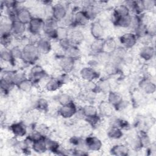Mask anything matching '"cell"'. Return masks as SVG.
<instances>
[{
    "label": "cell",
    "mask_w": 156,
    "mask_h": 156,
    "mask_svg": "<svg viewBox=\"0 0 156 156\" xmlns=\"http://www.w3.org/2000/svg\"><path fill=\"white\" fill-rule=\"evenodd\" d=\"M22 60L27 64H34L38 60L39 52L36 44L33 42L25 44L22 49Z\"/></svg>",
    "instance_id": "1"
},
{
    "label": "cell",
    "mask_w": 156,
    "mask_h": 156,
    "mask_svg": "<svg viewBox=\"0 0 156 156\" xmlns=\"http://www.w3.org/2000/svg\"><path fill=\"white\" fill-rule=\"evenodd\" d=\"M57 21L52 16L44 20L43 32L46 38L50 39H56V30L58 27Z\"/></svg>",
    "instance_id": "2"
},
{
    "label": "cell",
    "mask_w": 156,
    "mask_h": 156,
    "mask_svg": "<svg viewBox=\"0 0 156 156\" xmlns=\"http://www.w3.org/2000/svg\"><path fill=\"white\" fill-rule=\"evenodd\" d=\"M67 7L63 3L58 2L52 5L51 16L57 22L65 20L67 16Z\"/></svg>",
    "instance_id": "3"
},
{
    "label": "cell",
    "mask_w": 156,
    "mask_h": 156,
    "mask_svg": "<svg viewBox=\"0 0 156 156\" xmlns=\"http://www.w3.org/2000/svg\"><path fill=\"white\" fill-rule=\"evenodd\" d=\"M77 108L73 101L67 104L61 105L58 109V114L65 119H69L76 115Z\"/></svg>",
    "instance_id": "4"
},
{
    "label": "cell",
    "mask_w": 156,
    "mask_h": 156,
    "mask_svg": "<svg viewBox=\"0 0 156 156\" xmlns=\"http://www.w3.org/2000/svg\"><path fill=\"white\" fill-rule=\"evenodd\" d=\"M43 25L44 20L43 18L38 16H33L28 24L29 31L32 35H38L41 31H43Z\"/></svg>",
    "instance_id": "5"
},
{
    "label": "cell",
    "mask_w": 156,
    "mask_h": 156,
    "mask_svg": "<svg viewBox=\"0 0 156 156\" xmlns=\"http://www.w3.org/2000/svg\"><path fill=\"white\" fill-rule=\"evenodd\" d=\"M89 20H90V18L83 9L77 10L73 14L71 24L83 26L87 24Z\"/></svg>",
    "instance_id": "6"
},
{
    "label": "cell",
    "mask_w": 156,
    "mask_h": 156,
    "mask_svg": "<svg viewBox=\"0 0 156 156\" xmlns=\"http://www.w3.org/2000/svg\"><path fill=\"white\" fill-rule=\"evenodd\" d=\"M137 37L134 32H127L121 35L119 37V42L125 49H130L133 48L137 42Z\"/></svg>",
    "instance_id": "7"
},
{
    "label": "cell",
    "mask_w": 156,
    "mask_h": 156,
    "mask_svg": "<svg viewBox=\"0 0 156 156\" xmlns=\"http://www.w3.org/2000/svg\"><path fill=\"white\" fill-rule=\"evenodd\" d=\"M80 76L82 79L87 82H93L98 79L100 74L92 66L83 67L80 71Z\"/></svg>",
    "instance_id": "8"
},
{
    "label": "cell",
    "mask_w": 156,
    "mask_h": 156,
    "mask_svg": "<svg viewBox=\"0 0 156 156\" xmlns=\"http://www.w3.org/2000/svg\"><path fill=\"white\" fill-rule=\"evenodd\" d=\"M46 76V73L44 69L38 65H34L29 73V79L34 83L38 82Z\"/></svg>",
    "instance_id": "9"
},
{
    "label": "cell",
    "mask_w": 156,
    "mask_h": 156,
    "mask_svg": "<svg viewBox=\"0 0 156 156\" xmlns=\"http://www.w3.org/2000/svg\"><path fill=\"white\" fill-rule=\"evenodd\" d=\"M107 101L112 105L114 108L116 110L121 108L122 104H124V100L122 94L114 91H110L108 93Z\"/></svg>",
    "instance_id": "10"
},
{
    "label": "cell",
    "mask_w": 156,
    "mask_h": 156,
    "mask_svg": "<svg viewBox=\"0 0 156 156\" xmlns=\"http://www.w3.org/2000/svg\"><path fill=\"white\" fill-rule=\"evenodd\" d=\"M140 89L146 94H152L155 92L156 86L154 82L149 78H143L138 83Z\"/></svg>",
    "instance_id": "11"
},
{
    "label": "cell",
    "mask_w": 156,
    "mask_h": 156,
    "mask_svg": "<svg viewBox=\"0 0 156 156\" xmlns=\"http://www.w3.org/2000/svg\"><path fill=\"white\" fill-rule=\"evenodd\" d=\"M85 144L88 151H99L102 146L101 140L95 136H88L85 140Z\"/></svg>",
    "instance_id": "12"
},
{
    "label": "cell",
    "mask_w": 156,
    "mask_h": 156,
    "mask_svg": "<svg viewBox=\"0 0 156 156\" xmlns=\"http://www.w3.org/2000/svg\"><path fill=\"white\" fill-rule=\"evenodd\" d=\"M35 44L40 54H48L52 49L51 41L46 37H41L38 38Z\"/></svg>",
    "instance_id": "13"
},
{
    "label": "cell",
    "mask_w": 156,
    "mask_h": 156,
    "mask_svg": "<svg viewBox=\"0 0 156 156\" xmlns=\"http://www.w3.org/2000/svg\"><path fill=\"white\" fill-rule=\"evenodd\" d=\"M32 15L30 11L26 7H21L18 9L16 19L25 25L28 24L32 18Z\"/></svg>",
    "instance_id": "14"
},
{
    "label": "cell",
    "mask_w": 156,
    "mask_h": 156,
    "mask_svg": "<svg viewBox=\"0 0 156 156\" xmlns=\"http://www.w3.org/2000/svg\"><path fill=\"white\" fill-rule=\"evenodd\" d=\"M75 61V59L64 55L59 60V66L65 73L68 74L73 69Z\"/></svg>",
    "instance_id": "15"
},
{
    "label": "cell",
    "mask_w": 156,
    "mask_h": 156,
    "mask_svg": "<svg viewBox=\"0 0 156 156\" xmlns=\"http://www.w3.org/2000/svg\"><path fill=\"white\" fill-rule=\"evenodd\" d=\"M90 32L95 40L102 39L104 34V29L99 21H94L91 24Z\"/></svg>",
    "instance_id": "16"
},
{
    "label": "cell",
    "mask_w": 156,
    "mask_h": 156,
    "mask_svg": "<svg viewBox=\"0 0 156 156\" xmlns=\"http://www.w3.org/2000/svg\"><path fill=\"white\" fill-rule=\"evenodd\" d=\"M31 147L33 151L38 154H42L48 151L46 138L43 136L40 138H38L32 141Z\"/></svg>",
    "instance_id": "17"
},
{
    "label": "cell",
    "mask_w": 156,
    "mask_h": 156,
    "mask_svg": "<svg viewBox=\"0 0 156 156\" xmlns=\"http://www.w3.org/2000/svg\"><path fill=\"white\" fill-rule=\"evenodd\" d=\"M10 130L15 136L23 137L27 133V129L22 122H18L12 124L10 126Z\"/></svg>",
    "instance_id": "18"
},
{
    "label": "cell",
    "mask_w": 156,
    "mask_h": 156,
    "mask_svg": "<svg viewBox=\"0 0 156 156\" xmlns=\"http://www.w3.org/2000/svg\"><path fill=\"white\" fill-rule=\"evenodd\" d=\"M139 55L141 59L145 61H149L155 55V49L152 46L145 45L140 50Z\"/></svg>",
    "instance_id": "19"
},
{
    "label": "cell",
    "mask_w": 156,
    "mask_h": 156,
    "mask_svg": "<svg viewBox=\"0 0 156 156\" xmlns=\"http://www.w3.org/2000/svg\"><path fill=\"white\" fill-rule=\"evenodd\" d=\"M117 48V44L115 40L113 38H108L103 40L102 52L111 55Z\"/></svg>",
    "instance_id": "20"
},
{
    "label": "cell",
    "mask_w": 156,
    "mask_h": 156,
    "mask_svg": "<svg viewBox=\"0 0 156 156\" xmlns=\"http://www.w3.org/2000/svg\"><path fill=\"white\" fill-rule=\"evenodd\" d=\"M129 147L124 144H118L114 145L110 150V152L113 155L126 156L129 154Z\"/></svg>",
    "instance_id": "21"
},
{
    "label": "cell",
    "mask_w": 156,
    "mask_h": 156,
    "mask_svg": "<svg viewBox=\"0 0 156 156\" xmlns=\"http://www.w3.org/2000/svg\"><path fill=\"white\" fill-rule=\"evenodd\" d=\"M26 31V25L16 19L12 20V34L17 37H20L23 35Z\"/></svg>",
    "instance_id": "22"
},
{
    "label": "cell",
    "mask_w": 156,
    "mask_h": 156,
    "mask_svg": "<svg viewBox=\"0 0 156 156\" xmlns=\"http://www.w3.org/2000/svg\"><path fill=\"white\" fill-rule=\"evenodd\" d=\"M68 39L73 44L77 46L83 41L84 35L80 30H74L69 33Z\"/></svg>",
    "instance_id": "23"
},
{
    "label": "cell",
    "mask_w": 156,
    "mask_h": 156,
    "mask_svg": "<svg viewBox=\"0 0 156 156\" xmlns=\"http://www.w3.org/2000/svg\"><path fill=\"white\" fill-rule=\"evenodd\" d=\"M63 85L58 77H52L49 79L45 85V89L48 91H55Z\"/></svg>",
    "instance_id": "24"
},
{
    "label": "cell",
    "mask_w": 156,
    "mask_h": 156,
    "mask_svg": "<svg viewBox=\"0 0 156 156\" xmlns=\"http://www.w3.org/2000/svg\"><path fill=\"white\" fill-rule=\"evenodd\" d=\"M82 115L85 118H92L98 116L97 108L93 105H85L81 109Z\"/></svg>",
    "instance_id": "25"
},
{
    "label": "cell",
    "mask_w": 156,
    "mask_h": 156,
    "mask_svg": "<svg viewBox=\"0 0 156 156\" xmlns=\"http://www.w3.org/2000/svg\"><path fill=\"white\" fill-rule=\"evenodd\" d=\"M12 20L9 17L4 20H1L0 24L1 35L12 34Z\"/></svg>",
    "instance_id": "26"
},
{
    "label": "cell",
    "mask_w": 156,
    "mask_h": 156,
    "mask_svg": "<svg viewBox=\"0 0 156 156\" xmlns=\"http://www.w3.org/2000/svg\"><path fill=\"white\" fill-rule=\"evenodd\" d=\"M65 55L74 58L75 60L77 59L80 55V51L78 47L74 44H71L64 51Z\"/></svg>",
    "instance_id": "27"
},
{
    "label": "cell",
    "mask_w": 156,
    "mask_h": 156,
    "mask_svg": "<svg viewBox=\"0 0 156 156\" xmlns=\"http://www.w3.org/2000/svg\"><path fill=\"white\" fill-rule=\"evenodd\" d=\"M34 85V83L29 78H26L24 80H21L20 82H19L16 86L21 91L28 93L30 91Z\"/></svg>",
    "instance_id": "28"
},
{
    "label": "cell",
    "mask_w": 156,
    "mask_h": 156,
    "mask_svg": "<svg viewBox=\"0 0 156 156\" xmlns=\"http://www.w3.org/2000/svg\"><path fill=\"white\" fill-rule=\"evenodd\" d=\"M113 108L108 101H103L99 105V112L104 116H110L113 113Z\"/></svg>",
    "instance_id": "29"
},
{
    "label": "cell",
    "mask_w": 156,
    "mask_h": 156,
    "mask_svg": "<svg viewBox=\"0 0 156 156\" xmlns=\"http://www.w3.org/2000/svg\"><path fill=\"white\" fill-rule=\"evenodd\" d=\"M0 57L1 60L5 62H7L11 65H14L15 63V60L12 54L10 49H7L6 48L1 49Z\"/></svg>",
    "instance_id": "30"
},
{
    "label": "cell",
    "mask_w": 156,
    "mask_h": 156,
    "mask_svg": "<svg viewBox=\"0 0 156 156\" xmlns=\"http://www.w3.org/2000/svg\"><path fill=\"white\" fill-rule=\"evenodd\" d=\"M123 135L122 130L116 127L112 126L107 132V136L110 139L112 140H118L120 139Z\"/></svg>",
    "instance_id": "31"
},
{
    "label": "cell",
    "mask_w": 156,
    "mask_h": 156,
    "mask_svg": "<svg viewBox=\"0 0 156 156\" xmlns=\"http://www.w3.org/2000/svg\"><path fill=\"white\" fill-rule=\"evenodd\" d=\"M46 143L48 150L50 151L51 152H52L55 154H62L61 152H62L60 149V144L58 143H57L55 141H54L51 139L46 138Z\"/></svg>",
    "instance_id": "32"
},
{
    "label": "cell",
    "mask_w": 156,
    "mask_h": 156,
    "mask_svg": "<svg viewBox=\"0 0 156 156\" xmlns=\"http://www.w3.org/2000/svg\"><path fill=\"white\" fill-rule=\"evenodd\" d=\"M105 71L108 75H114L118 71V66L116 62H108L105 63Z\"/></svg>",
    "instance_id": "33"
},
{
    "label": "cell",
    "mask_w": 156,
    "mask_h": 156,
    "mask_svg": "<svg viewBox=\"0 0 156 156\" xmlns=\"http://www.w3.org/2000/svg\"><path fill=\"white\" fill-rule=\"evenodd\" d=\"M69 32L68 29L63 26H58L56 30V39L58 41L68 38Z\"/></svg>",
    "instance_id": "34"
},
{
    "label": "cell",
    "mask_w": 156,
    "mask_h": 156,
    "mask_svg": "<svg viewBox=\"0 0 156 156\" xmlns=\"http://www.w3.org/2000/svg\"><path fill=\"white\" fill-rule=\"evenodd\" d=\"M103 39L95 40L91 45V49L95 54H98L102 52Z\"/></svg>",
    "instance_id": "35"
},
{
    "label": "cell",
    "mask_w": 156,
    "mask_h": 156,
    "mask_svg": "<svg viewBox=\"0 0 156 156\" xmlns=\"http://www.w3.org/2000/svg\"><path fill=\"white\" fill-rule=\"evenodd\" d=\"M35 107L38 110L47 111L49 107V103L46 99L44 98H40L36 102Z\"/></svg>",
    "instance_id": "36"
},
{
    "label": "cell",
    "mask_w": 156,
    "mask_h": 156,
    "mask_svg": "<svg viewBox=\"0 0 156 156\" xmlns=\"http://www.w3.org/2000/svg\"><path fill=\"white\" fill-rule=\"evenodd\" d=\"M57 101L60 105L67 104L73 101L71 96L67 93H62L57 97Z\"/></svg>",
    "instance_id": "37"
},
{
    "label": "cell",
    "mask_w": 156,
    "mask_h": 156,
    "mask_svg": "<svg viewBox=\"0 0 156 156\" xmlns=\"http://www.w3.org/2000/svg\"><path fill=\"white\" fill-rule=\"evenodd\" d=\"M12 34L1 35V44L4 48H7L12 40Z\"/></svg>",
    "instance_id": "38"
},
{
    "label": "cell",
    "mask_w": 156,
    "mask_h": 156,
    "mask_svg": "<svg viewBox=\"0 0 156 156\" xmlns=\"http://www.w3.org/2000/svg\"><path fill=\"white\" fill-rule=\"evenodd\" d=\"M138 136L140 140V141L143 145V147L148 146L149 145H150V140H149V136L145 132L140 131Z\"/></svg>",
    "instance_id": "39"
},
{
    "label": "cell",
    "mask_w": 156,
    "mask_h": 156,
    "mask_svg": "<svg viewBox=\"0 0 156 156\" xmlns=\"http://www.w3.org/2000/svg\"><path fill=\"white\" fill-rule=\"evenodd\" d=\"M10 51H11L12 54L15 60L17 59H20V60L22 59V55H23L22 49H21L20 48V46H13L10 49Z\"/></svg>",
    "instance_id": "40"
},
{
    "label": "cell",
    "mask_w": 156,
    "mask_h": 156,
    "mask_svg": "<svg viewBox=\"0 0 156 156\" xmlns=\"http://www.w3.org/2000/svg\"><path fill=\"white\" fill-rule=\"evenodd\" d=\"M156 33V26L155 23H151L149 25H147V35L150 37H154Z\"/></svg>",
    "instance_id": "41"
},
{
    "label": "cell",
    "mask_w": 156,
    "mask_h": 156,
    "mask_svg": "<svg viewBox=\"0 0 156 156\" xmlns=\"http://www.w3.org/2000/svg\"><path fill=\"white\" fill-rule=\"evenodd\" d=\"M143 1V4L144 5L145 11L151 10L154 7L155 5V1L153 0H146V1Z\"/></svg>",
    "instance_id": "42"
},
{
    "label": "cell",
    "mask_w": 156,
    "mask_h": 156,
    "mask_svg": "<svg viewBox=\"0 0 156 156\" xmlns=\"http://www.w3.org/2000/svg\"><path fill=\"white\" fill-rule=\"evenodd\" d=\"M99 83V85H96V87L101 91H107V88H110L109 82L107 80H103Z\"/></svg>",
    "instance_id": "43"
}]
</instances>
